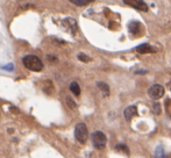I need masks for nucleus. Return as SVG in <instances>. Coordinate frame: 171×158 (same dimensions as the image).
I'll return each mask as SVG.
<instances>
[{
    "label": "nucleus",
    "mask_w": 171,
    "mask_h": 158,
    "mask_svg": "<svg viewBox=\"0 0 171 158\" xmlns=\"http://www.w3.org/2000/svg\"><path fill=\"white\" fill-rule=\"evenodd\" d=\"M22 64L26 69L34 71V72H40L43 69L42 61L35 55H27L22 58Z\"/></svg>",
    "instance_id": "1"
},
{
    "label": "nucleus",
    "mask_w": 171,
    "mask_h": 158,
    "mask_svg": "<svg viewBox=\"0 0 171 158\" xmlns=\"http://www.w3.org/2000/svg\"><path fill=\"white\" fill-rule=\"evenodd\" d=\"M91 140H92L93 146H94L96 149H98V150H102V149H105L106 143H107V138H106L105 134H104L102 131L97 130V131H94V133H92V135H91Z\"/></svg>",
    "instance_id": "2"
},
{
    "label": "nucleus",
    "mask_w": 171,
    "mask_h": 158,
    "mask_svg": "<svg viewBox=\"0 0 171 158\" xmlns=\"http://www.w3.org/2000/svg\"><path fill=\"white\" fill-rule=\"evenodd\" d=\"M75 137L82 144H84L87 141L89 131H87V127H86V124L84 122H79L76 126V128H75Z\"/></svg>",
    "instance_id": "3"
},
{
    "label": "nucleus",
    "mask_w": 171,
    "mask_h": 158,
    "mask_svg": "<svg viewBox=\"0 0 171 158\" xmlns=\"http://www.w3.org/2000/svg\"><path fill=\"white\" fill-rule=\"evenodd\" d=\"M164 87L162 85H159V84H154L153 86H150L149 89H148V94L151 99H154V100H158V99H161L162 96H164Z\"/></svg>",
    "instance_id": "4"
},
{
    "label": "nucleus",
    "mask_w": 171,
    "mask_h": 158,
    "mask_svg": "<svg viewBox=\"0 0 171 158\" xmlns=\"http://www.w3.org/2000/svg\"><path fill=\"white\" fill-rule=\"evenodd\" d=\"M123 2L128 6L135 8L137 11H142V12H148V5L143 1V0H123Z\"/></svg>",
    "instance_id": "5"
},
{
    "label": "nucleus",
    "mask_w": 171,
    "mask_h": 158,
    "mask_svg": "<svg viewBox=\"0 0 171 158\" xmlns=\"http://www.w3.org/2000/svg\"><path fill=\"white\" fill-rule=\"evenodd\" d=\"M128 30L130 34L137 36V35H141L143 33V26L139 21H132L128 25Z\"/></svg>",
    "instance_id": "6"
},
{
    "label": "nucleus",
    "mask_w": 171,
    "mask_h": 158,
    "mask_svg": "<svg viewBox=\"0 0 171 158\" xmlns=\"http://www.w3.org/2000/svg\"><path fill=\"white\" fill-rule=\"evenodd\" d=\"M137 115L139 114H137V107L136 106H129L123 112V116L127 121H132V119L137 116Z\"/></svg>",
    "instance_id": "7"
},
{
    "label": "nucleus",
    "mask_w": 171,
    "mask_h": 158,
    "mask_svg": "<svg viewBox=\"0 0 171 158\" xmlns=\"http://www.w3.org/2000/svg\"><path fill=\"white\" fill-rule=\"evenodd\" d=\"M136 51L139 54H150V52H156L157 50L154 47H151L148 43H143V44H140L137 48H136Z\"/></svg>",
    "instance_id": "8"
},
{
    "label": "nucleus",
    "mask_w": 171,
    "mask_h": 158,
    "mask_svg": "<svg viewBox=\"0 0 171 158\" xmlns=\"http://www.w3.org/2000/svg\"><path fill=\"white\" fill-rule=\"evenodd\" d=\"M155 158H169L168 153L164 151V148L162 145H158L155 150Z\"/></svg>",
    "instance_id": "9"
},
{
    "label": "nucleus",
    "mask_w": 171,
    "mask_h": 158,
    "mask_svg": "<svg viewBox=\"0 0 171 158\" xmlns=\"http://www.w3.org/2000/svg\"><path fill=\"white\" fill-rule=\"evenodd\" d=\"M69 89H70V91H71L75 96H78L80 94V86H79V84L77 82H72L70 84V86H69Z\"/></svg>",
    "instance_id": "10"
},
{
    "label": "nucleus",
    "mask_w": 171,
    "mask_h": 158,
    "mask_svg": "<svg viewBox=\"0 0 171 158\" xmlns=\"http://www.w3.org/2000/svg\"><path fill=\"white\" fill-rule=\"evenodd\" d=\"M98 85V87L101 89V92H102V94L104 96H109V87H108V85H107L106 82H98L97 84Z\"/></svg>",
    "instance_id": "11"
},
{
    "label": "nucleus",
    "mask_w": 171,
    "mask_h": 158,
    "mask_svg": "<svg viewBox=\"0 0 171 158\" xmlns=\"http://www.w3.org/2000/svg\"><path fill=\"white\" fill-rule=\"evenodd\" d=\"M94 0H70V2L73 4V5H76V6H86V5H89V4H91L93 2Z\"/></svg>",
    "instance_id": "12"
},
{
    "label": "nucleus",
    "mask_w": 171,
    "mask_h": 158,
    "mask_svg": "<svg viewBox=\"0 0 171 158\" xmlns=\"http://www.w3.org/2000/svg\"><path fill=\"white\" fill-rule=\"evenodd\" d=\"M115 150L116 151H120V152H125L127 156H129V149L127 145L125 144H118L116 146H115Z\"/></svg>",
    "instance_id": "13"
},
{
    "label": "nucleus",
    "mask_w": 171,
    "mask_h": 158,
    "mask_svg": "<svg viewBox=\"0 0 171 158\" xmlns=\"http://www.w3.org/2000/svg\"><path fill=\"white\" fill-rule=\"evenodd\" d=\"M78 59L79 61H82V62H91V58L89 57L87 55H85V54H83V52H80V54H78Z\"/></svg>",
    "instance_id": "14"
},
{
    "label": "nucleus",
    "mask_w": 171,
    "mask_h": 158,
    "mask_svg": "<svg viewBox=\"0 0 171 158\" xmlns=\"http://www.w3.org/2000/svg\"><path fill=\"white\" fill-rule=\"evenodd\" d=\"M153 109H154V112H155L156 115L161 114V105H159L158 103H155L154 105H153Z\"/></svg>",
    "instance_id": "15"
},
{
    "label": "nucleus",
    "mask_w": 171,
    "mask_h": 158,
    "mask_svg": "<svg viewBox=\"0 0 171 158\" xmlns=\"http://www.w3.org/2000/svg\"><path fill=\"white\" fill-rule=\"evenodd\" d=\"M65 100H66V103H68V106H69L70 108H76V103L72 100L70 96H66Z\"/></svg>",
    "instance_id": "16"
},
{
    "label": "nucleus",
    "mask_w": 171,
    "mask_h": 158,
    "mask_svg": "<svg viewBox=\"0 0 171 158\" xmlns=\"http://www.w3.org/2000/svg\"><path fill=\"white\" fill-rule=\"evenodd\" d=\"M48 61L49 62H57V57L52 55H48Z\"/></svg>",
    "instance_id": "17"
},
{
    "label": "nucleus",
    "mask_w": 171,
    "mask_h": 158,
    "mask_svg": "<svg viewBox=\"0 0 171 158\" xmlns=\"http://www.w3.org/2000/svg\"><path fill=\"white\" fill-rule=\"evenodd\" d=\"M4 69L9 70V71H13V64H8L6 66H4Z\"/></svg>",
    "instance_id": "18"
},
{
    "label": "nucleus",
    "mask_w": 171,
    "mask_h": 158,
    "mask_svg": "<svg viewBox=\"0 0 171 158\" xmlns=\"http://www.w3.org/2000/svg\"><path fill=\"white\" fill-rule=\"evenodd\" d=\"M11 110L14 112V113H19V109H16V108H14V107H11Z\"/></svg>",
    "instance_id": "19"
},
{
    "label": "nucleus",
    "mask_w": 171,
    "mask_h": 158,
    "mask_svg": "<svg viewBox=\"0 0 171 158\" xmlns=\"http://www.w3.org/2000/svg\"><path fill=\"white\" fill-rule=\"evenodd\" d=\"M136 73H147V71H136Z\"/></svg>",
    "instance_id": "20"
}]
</instances>
